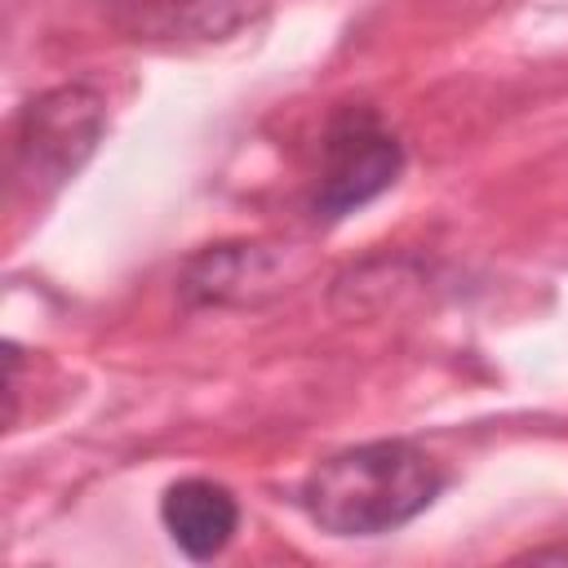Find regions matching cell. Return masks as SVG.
I'll return each mask as SVG.
<instances>
[{
  "instance_id": "obj_1",
  "label": "cell",
  "mask_w": 568,
  "mask_h": 568,
  "mask_svg": "<svg viewBox=\"0 0 568 568\" xmlns=\"http://www.w3.org/2000/svg\"><path fill=\"white\" fill-rule=\"evenodd\" d=\"M444 493V470L408 439L333 453L302 479V510L333 537H382L413 524Z\"/></svg>"
},
{
  "instance_id": "obj_4",
  "label": "cell",
  "mask_w": 568,
  "mask_h": 568,
  "mask_svg": "<svg viewBox=\"0 0 568 568\" xmlns=\"http://www.w3.org/2000/svg\"><path fill=\"white\" fill-rule=\"evenodd\" d=\"M160 524L186 559L204 564V559H217L231 546V537L240 528V501L231 497L226 484L191 475V479H178V484L164 488Z\"/></svg>"
},
{
  "instance_id": "obj_3",
  "label": "cell",
  "mask_w": 568,
  "mask_h": 568,
  "mask_svg": "<svg viewBox=\"0 0 568 568\" xmlns=\"http://www.w3.org/2000/svg\"><path fill=\"white\" fill-rule=\"evenodd\" d=\"M106 129V102L89 84H62L27 102L18 120V169L31 182H67L93 155Z\"/></svg>"
},
{
  "instance_id": "obj_2",
  "label": "cell",
  "mask_w": 568,
  "mask_h": 568,
  "mask_svg": "<svg viewBox=\"0 0 568 568\" xmlns=\"http://www.w3.org/2000/svg\"><path fill=\"white\" fill-rule=\"evenodd\" d=\"M404 173V142L395 129L382 124L368 106H346L333 115L324 146H320V178L311 209L324 222H337L364 204H373L382 191H390Z\"/></svg>"
},
{
  "instance_id": "obj_5",
  "label": "cell",
  "mask_w": 568,
  "mask_h": 568,
  "mask_svg": "<svg viewBox=\"0 0 568 568\" xmlns=\"http://www.w3.org/2000/svg\"><path fill=\"white\" fill-rule=\"evenodd\" d=\"M248 22L244 0H155L129 27L138 40H226Z\"/></svg>"
}]
</instances>
